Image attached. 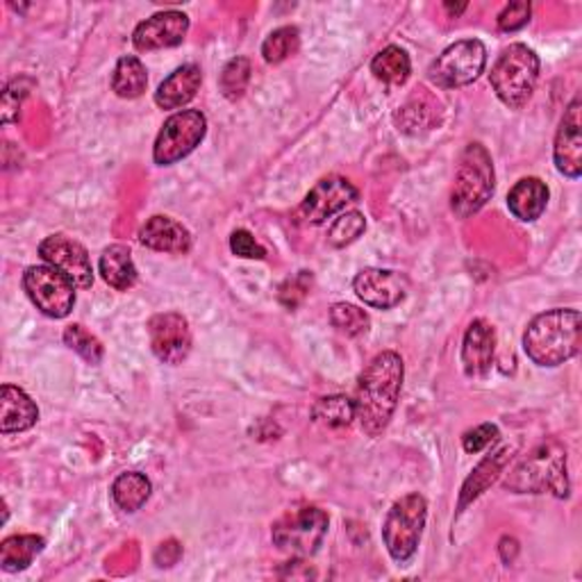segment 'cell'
<instances>
[{"mask_svg":"<svg viewBox=\"0 0 582 582\" xmlns=\"http://www.w3.org/2000/svg\"><path fill=\"white\" fill-rule=\"evenodd\" d=\"M405 367L399 353L384 351L371 359V365L359 376L357 399H355V419L363 426L369 437H378L390 426L401 387H403Z\"/></svg>","mask_w":582,"mask_h":582,"instance_id":"1","label":"cell"},{"mask_svg":"<svg viewBox=\"0 0 582 582\" xmlns=\"http://www.w3.org/2000/svg\"><path fill=\"white\" fill-rule=\"evenodd\" d=\"M578 310H548L535 317L523 335V351L539 367H560L580 351Z\"/></svg>","mask_w":582,"mask_h":582,"instance_id":"2","label":"cell"},{"mask_svg":"<svg viewBox=\"0 0 582 582\" xmlns=\"http://www.w3.org/2000/svg\"><path fill=\"white\" fill-rule=\"evenodd\" d=\"M539 80V58L525 44L508 46L489 73V82L510 109H521L531 100Z\"/></svg>","mask_w":582,"mask_h":582,"instance_id":"3","label":"cell"},{"mask_svg":"<svg viewBox=\"0 0 582 582\" xmlns=\"http://www.w3.org/2000/svg\"><path fill=\"white\" fill-rule=\"evenodd\" d=\"M494 162L483 144H468L460 157L451 207L460 218L480 212L494 193Z\"/></svg>","mask_w":582,"mask_h":582,"instance_id":"4","label":"cell"},{"mask_svg":"<svg viewBox=\"0 0 582 582\" xmlns=\"http://www.w3.org/2000/svg\"><path fill=\"white\" fill-rule=\"evenodd\" d=\"M428 519V503L421 494H407L392 506L382 523V542L390 556L405 565L419 548Z\"/></svg>","mask_w":582,"mask_h":582,"instance_id":"5","label":"cell"},{"mask_svg":"<svg viewBox=\"0 0 582 582\" xmlns=\"http://www.w3.org/2000/svg\"><path fill=\"white\" fill-rule=\"evenodd\" d=\"M508 487L519 494L553 491L558 498L569 496L567 453L556 443H544L528 460H523L508 478Z\"/></svg>","mask_w":582,"mask_h":582,"instance_id":"6","label":"cell"},{"mask_svg":"<svg viewBox=\"0 0 582 582\" xmlns=\"http://www.w3.org/2000/svg\"><path fill=\"white\" fill-rule=\"evenodd\" d=\"M328 514L314 506L287 512L273 525L271 537L281 550L296 558H310L319 550L328 533Z\"/></svg>","mask_w":582,"mask_h":582,"instance_id":"7","label":"cell"},{"mask_svg":"<svg viewBox=\"0 0 582 582\" xmlns=\"http://www.w3.org/2000/svg\"><path fill=\"white\" fill-rule=\"evenodd\" d=\"M487 64L485 44L478 39H462L443 50L430 64V80L441 90H458L476 82Z\"/></svg>","mask_w":582,"mask_h":582,"instance_id":"8","label":"cell"},{"mask_svg":"<svg viewBox=\"0 0 582 582\" xmlns=\"http://www.w3.org/2000/svg\"><path fill=\"white\" fill-rule=\"evenodd\" d=\"M207 119L199 109H182V112L166 119L164 128L157 134L153 149L155 164L171 166L197 151L205 140Z\"/></svg>","mask_w":582,"mask_h":582,"instance_id":"9","label":"cell"},{"mask_svg":"<svg viewBox=\"0 0 582 582\" xmlns=\"http://www.w3.org/2000/svg\"><path fill=\"white\" fill-rule=\"evenodd\" d=\"M23 287L50 319H64L71 314L75 305V285L52 266H31L23 273Z\"/></svg>","mask_w":582,"mask_h":582,"instance_id":"10","label":"cell"},{"mask_svg":"<svg viewBox=\"0 0 582 582\" xmlns=\"http://www.w3.org/2000/svg\"><path fill=\"white\" fill-rule=\"evenodd\" d=\"M357 199L359 191L351 180L342 176H328L310 189L296 212V218L305 226H321L330 216L346 210L351 203H357Z\"/></svg>","mask_w":582,"mask_h":582,"instance_id":"11","label":"cell"},{"mask_svg":"<svg viewBox=\"0 0 582 582\" xmlns=\"http://www.w3.org/2000/svg\"><path fill=\"white\" fill-rule=\"evenodd\" d=\"M39 256L48 266L67 275L75 287L87 289L94 285V269L87 248L75 239L67 235H50L39 244Z\"/></svg>","mask_w":582,"mask_h":582,"instance_id":"12","label":"cell"},{"mask_svg":"<svg viewBox=\"0 0 582 582\" xmlns=\"http://www.w3.org/2000/svg\"><path fill=\"white\" fill-rule=\"evenodd\" d=\"M353 289L359 300L376 310H392L409 292L407 275L390 269H365L355 275Z\"/></svg>","mask_w":582,"mask_h":582,"instance_id":"13","label":"cell"},{"mask_svg":"<svg viewBox=\"0 0 582 582\" xmlns=\"http://www.w3.org/2000/svg\"><path fill=\"white\" fill-rule=\"evenodd\" d=\"M149 337L155 357L164 365H182L191 353V330L178 312L155 314L149 321Z\"/></svg>","mask_w":582,"mask_h":582,"instance_id":"14","label":"cell"},{"mask_svg":"<svg viewBox=\"0 0 582 582\" xmlns=\"http://www.w3.org/2000/svg\"><path fill=\"white\" fill-rule=\"evenodd\" d=\"M187 33H189L187 14L176 12V10L157 12L134 27L132 44L136 50H142V52L174 48L185 41Z\"/></svg>","mask_w":582,"mask_h":582,"instance_id":"15","label":"cell"},{"mask_svg":"<svg viewBox=\"0 0 582 582\" xmlns=\"http://www.w3.org/2000/svg\"><path fill=\"white\" fill-rule=\"evenodd\" d=\"M580 98H573L560 121L556 134V166L558 171L571 180L582 174V134H580Z\"/></svg>","mask_w":582,"mask_h":582,"instance_id":"16","label":"cell"},{"mask_svg":"<svg viewBox=\"0 0 582 582\" xmlns=\"http://www.w3.org/2000/svg\"><path fill=\"white\" fill-rule=\"evenodd\" d=\"M496 353V332L485 319H476L468 325L462 344V365L466 376L483 378L489 373Z\"/></svg>","mask_w":582,"mask_h":582,"instance_id":"17","label":"cell"},{"mask_svg":"<svg viewBox=\"0 0 582 582\" xmlns=\"http://www.w3.org/2000/svg\"><path fill=\"white\" fill-rule=\"evenodd\" d=\"M140 241L151 248V251H159V253H189L191 248V235L189 230L178 224L176 218L171 216H151L146 221V226L140 230Z\"/></svg>","mask_w":582,"mask_h":582,"instance_id":"18","label":"cell"},{"mask_svg":"<svg viewBox=\"0 0 582 582\" xmlns=\"http://www.w3.org/2000/svg\"><path fill=\"white\" fill-rule=\"evenodd\" d=\"M39 419L35 401L14 384H3L0 390V430L3 435L31 430Z\"/></svg>","mask_w":582,"mask_h":582,"instance_id":"19","label":"cell"},{"mask_svg":"<svg viewBox=\"0 0 582 582\" xmlns=\"http://www.w3.org/2000/svg\"><path fill=\"white\" fill-rule=\"evenodd\" d=\"M203 85V71L197 64H185L166 78L155 92V103L162 109H178L197 98Z\"/></svg>","mask_w":582,"mask_h":582,"instance_id":"20","label":"cell"},{"mask_svg":"<svg viewBox=\"0 0 582 582\" xmlns=\"http://www.w3.org/2000/svg\"><path fill=\"white\" fill-rule=\"evenodd\" d=\"M548 205V187L539 178H523L508 193V207L519 218L531 224L537 221Z\"/></svg>","mask_w":582,"mask_h":582,"instance_id":"21","label":"cell"},{"mask_svg":"<svg viewBox=\"0 0 582 582\" xmlns=\"http://www.w3.org/2000/svg\"><path fill=\"white\" fill-rule=\"evenodd\" d=\"M100 275L103 281L115 287L117 292H128L136 283V266L132 262V253L128 246L115 244L103 251L100 256Z\"/></svg>","mask_w":582,"mask_h":582,"instance_id":"22","label":"cell"},{"mask_svg":"<svg viewBox=\"0 0 582 582\" xmlns=\"http://www.w3.org/2000/svg\"><path fill=\"white\" fill-rule=\"evenodd\" d=\"M46 542L37 535H14L0 544V567L5 571H23L33 565V560L44 550Z\"/></svg>","mask_w":582,"mask_h":582,"instance_id":"23","label":"cell"},{"mask_svg":"<svg viewBox=\"0 0 582 582\" xmlns=\"http://www.w3.org/2000/svg\"><path fill=\"white\" fill-rule=\"evenodd\" d=\"M146 85H149V71L140 58L126 55V58L117 62V69L112 75V90L117 96L140 98L146 92Z\"/></svg>","mask_w":582,"mask_h":582,"instance_id":"24","label":"cell"},{"mask_svg":"<svg viewBox=\"0 0 582 582\" xmlns=\"http://www.w3.org/2000/svg\"><path fill=\"white\" fill-rule=\"evenodd\" d=\"M151 491H153L151 480L144 474H136V471L121 474L112 485V498L123 512L142 510V506L151 498Z\"/></svg>","mask_w":582,"mask_h":582,"instance_id":"25","label":"cell"},{"mask_svg":"<svg viewBox=\"0 0 582 582\" xmlns=\"http://www.w3.org/2000/svg\"><path fill=\"white\" fill-rule=\"evenodd\" d=\"M371 71L378 80L387 82V85H405L412 73L409 55L399 46H387L373 58Z\"/></svg>","mask_w":582,"mask_h":582,"instance_id":"26","label":"cell"},{"mask_svg":"<svg viewBox=\"0 0 582 582\" xmlns=\"http://www.w3.org/2000/svg\"><path fill=\"white\" fill-rule=\"evenodd\" d=\"M312 417L325 428H346L355 419V401H351L348 396L319 399L312 409Z\"/></svg>","mask_w":582,"mask_h":582,"instance_id":"27","label":"cell"},{"mask_svg":"<svg viewBox=\"0 0 582 582\" xmlns=\"http://www.w3.org/2000/svg\"><path fill=\"white\" fill-rule=\"evenodd\" d=\"M300 44V35H298V27L294 25H285L278 27V31H273L264 44H262V55L269 64H281L287 58L298 50Z\"/></svg>","mask_w":582,"mask_h":582,"instance_id":"28","label":"cell"},{"mask_svg":"<svg viewBox=\"0 0 582 582\" xmlns=\"http://www.w3.org/2000/svg\"><path fill=\"white\" fill-rule=\"evenodd\" d=\"M330 321L332 325H335L340 332H344L346 337H359L365 335V332L369 330L371 325V319L365 310L355 308V305L351 302H337L332 305L330 310Z\"/></svg>","mask_w":582,"mask_h":582,"instance_id":"29","label":"cell"},{"mask_svg":"<svg viewBox=\"0 0 582 582\" xmlns=\"http://www.w3.org/2000/svg\"><path fill=\"white\" fill-rule=\"evenodd\" d=\"M367 230V218L359 214V212H344L335 218V224L330 226L328 230V241L330 246L335 248H344L351 246L353 241H357L359 237L365 235Z\"/></svg>","mask_w":582,"mask_h":582,"instance_id":"30","label":"cell"},{"mask_svg":"<svg viewBox=\"0 0 582 582\" xmlns=\"http://www.w3.org/2000/svg\"><path fill=\"white\" fill-rule=\"evenodd\" d=\"M248 82H251V62L246 58H233L221 71L218 85L228 100H237L244 96Z\"/></svg>","mask_w":582,"mask_h":582,"instance_id":"31","label":"cell"},{"mask_svg":"<svg viewBox=\"0 0 582 582\" xmlns=\"http://www.w3.org/2000/svg\"><path fill=\"white\" fill-rule=\"evenodd\" d=\"M64 342L71 351H75L82 359H87L90 365H100L103 359V344L92 335L90 330H85V325L73 323L64 330Z\"/></svg>","mask_w":582,"mask_h":582,"instance_id":"32","label":"cell"},{"mask_svg":"<svg viewBox=\"0 0 582 582\" xmlns=\"http://www.w3.org/2000/svg\"><path fill=\"white\" fill-rule=\"evenodd\" d=\"M312 287V273L308 271H300L298 275H294V278H289L281 292H278V300L285 305L287 310H296L298 305L305 300V296H308Z\"/></svg>","mask_w":582,"mask_h":582,"instance_id":"33","label":"cell"},{"mask_svg":"<svg viewBox=\"0 0 582 582\" xmlns=\"http://www.w3.org/2000/svg\"><path fill=\"white\" fill-rule=\"evenodd\" d=\"M531 14L533 5L525 3V0H521V3H510L498 14V27H501L503 33H516L531 23Z\"/></svg>","mask_w":582,"mask_h":582,"instance_id":"34","label":"cell"},{"mask_svg":"<svg viewBox=\"0 0 582 582\" xmlns=\"http://www.w3.org/2000/svg\"><path fill=\"white\" fill-rule=\"evenodd\" d=\"M230 251L244 260H264L266 251L248 230H235L230 235Z\"/></svg>","mask_w":582,"mask_h":582,"instance_id":"35","label":"cell"},{"mask_svg":"<svg viewBox=\"0 0 582 582\" xmlns=\"http://www.w3.org/2000/svg\"><path fill=\"white\" fill-rule=\"evenodd\" d=\"M498 439V428L496 426H491V424H483V426H478V428H474V430H468V432H464V437H462V447H464V451L466 453H480V451H485L487 447H491V443Z\"/></svg>","mask_w":582,"mask_h":582,"instance_id":"36","label":"cell"},{"mask_svg":"<svg viewBox=\"0 0 582 582\" xmlns=\"http://www.w3.org/2000/svg\"><path fill=\"white\" fill-rule=\"evenodd\" d=\"M21 85L23 80H14L3 92V123H12L14 119H19V107L27 96V90H23Z\"/></svg>","mask_w":582,"mask_h":582,"instance_id":"37","label":"cell"},{"mask_svg":"<svg viewBox=\"0 0 582 582\" xmlns=\"http://www.w3.org/2000/svg\"><path fill=\"white\" fill-rule=\"evenodd\" d=\"M447 10H449L451 14H455V16H458V14H462V12L466 10V5H458V8H455V5H447Z\"/></svg>","mask_w":582,"mask_h":582,"instance_id":"38","label":"cell"}]
</instances>
